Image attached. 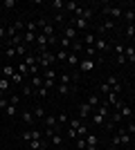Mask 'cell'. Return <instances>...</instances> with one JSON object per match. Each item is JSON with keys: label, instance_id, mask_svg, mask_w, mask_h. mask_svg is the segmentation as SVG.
Wrapping results in <instances>:
<instances>
[{"label": "cell", "instance_id": "1", "mask_svg": "<svg viewBox=\"0 0 135 150\" xmlns=\"http://www.w3.org/2000/svg\"><path fill=\"white\" fill-rule=\"evenodd\" d=\"M54 61H56V56H54V52H50V50L39 54V67H41V69H47Z\"/></svg>", "mask_w": 135, "mask_h": 150}, {"label": "cell", "instance_id": "2", "mask_svg": "<svg viewBox=\"0 0 135 150\" xmlns=\"http://www.w3.org/2000/svg\"><path fill=\"white\" fill-rule=\"evenodd\" d=\"M45 125H47V130H52V132H61L59 130V121H56V114H47L45 117Z\"/></svg>", "mask_w": 135, "mask_h": 150}, {"label": "cell", "instance_id": "3", "mask_svg": "<svg viewBox=\"0 0 135 150\" xmlns=\"http://www.w3.org/2000/svg\"><path fill=\"white\" fill-rule=\"evenodd\" d=\"M63 38H68L70 43H74V40H79V38H77V29H74V27H72V25H68V23H65V25H63Z\"/></svg>", "mask_w": 135, "mask_h": 150}, {"label": "cell", "instance_id": "4", "mask_svg": "<svg viewBox=\"0 0 135 150\" xmlns=\"http://www.w3.org/2000/svg\"><path fill=\"white\" fill-rule=\"evenodd\" d=\"M47 36H45L43 31H39V34H36V47H39V54L41 52H47Z\"/></svg>", "mask_w": 135, "mask_h": 150}, {"label": "cell", "instance_id": "5", "mask_svg": "<svg viewBox=\"0 0 135 150\" xmlns=\"http://www.w3.org/2000/svg\"><path fill=\"white\" fill-rule=\"evenodd\" d=\"M104 13H108V16H113V18H124V9H119V7L104 5Z\"/></svg>", "mask_w": 135, "mask_h": 150}, {"label": "cell", "instance_id": "6", "mask_svg": "<svg viewBox=\"0 0 135 150\" xmlns=\"http://www.w3.org/2000/svg\"><path fill=\"white\" fill-rule=\"evenodd\" d=\"M95 50H97V54H106V52L110 50V43L106 40V38H97L95 40Z\"/></svg>", "mask_w": 135, "mask_h": 150}, {"label": "cell", "instance_id": "7", "mask_svg": "<svg viewBox=\"0 0 135 150\" xmlns=\"http://www.w3.org/2000/svg\"><path fill=\"white\" fill-rule=\"evenodd\" d=\"M92 114H95V108L90 103H81L79 105V119H86V117H92Z\"/></svg>", "mask_w": 135, "mask_h": 150}, {"label": "cell", "instance_id": "8", "mask_svg": "<svg viewBox=\"0 0 135 150\" xmlns=\"http://www.w3.org/2000/svg\"><path fill=\"white\" fill-rule=\"evenodd\" d=\"M115 110H117L119 114H122L124 119H126V117H133V110H131V105H126V103H122V101H117Z\"/></svg>", "mask_w": 135, "mask_h": 150}, {"label": "cell", "instance_id": "9", "mask_svg": "<svg viewBox=\"0 0 135 150\" xmlns=\"http://www.w3.org/2000/svg\"><path fill=\"white\" fill-rule=\"evenodd\" d=\"M43 137V132L39 130H25V132H20V139L23 141H32V139H41Z\"/></svg>", "mask_w": 135, "mask_h": 150}, {"label": "cell", "instance_id": "10", "mask_svg": "<svg viewBox=\"0 0 135 150\" xmlns=\"http://www.w3.org/2000/svg\"><path fill=\"white\" fill-rule=\"evenodd\" d=\"M68 25H72L77 31H81V29H86V27H88V20L77 18V16H74V18H70V20H68Z\"/></svg>", "mask_w": 135, "mask_h": 150}, {"label": "cell", "instance_id": "11", "mask_svg": "<svg viewBox=\"0 0 135 150\" xmlns=\"http://www.w3.org/2000/svg\"><path fill=\"white\" fill-rule=\"evenodd\" d=\"M124 54H126V63H135V45H124Z\"/></svg>", "mask_w": 135, "mask_h": 150}, {"label": "cell", "instance_id": "12", "mask_svg": "<svg viewBox=\"0 0 135 150\" xmlns=\"http://www.w3.org/2000/svg\"><path fill=\"white\" fill-rule=\"evenodd\" d=\"M20 121H23L25 125H32L34 121H36V117H34L32 110H25V112H20Z\"/></svg>", "mask_w": 135, "mask_h": 150}, {"label": "cell", "instance_id": "13", "mask_svg": "<svg viewBox=\"0 0 135 150\" xmlns=\"http://www.w3.org/2000/svg\"><path fill=\"white\" fill-rule=\"evenodd\" d=\"M95 65H97V61H90V58H86V61L79 63V69H81V72H92V69H95Z\"/></svg>", "mask_w": 135, "mask_h": 150}, {"label": "cell", "instance_id": "14", "mask_svg": "<svg viewBox=\"0 0 135 150\" xmlns=\"http://www.w3.org/2000/svg\"><path fill=\"white\" fill-rule=\"evenodd\" d=\"M23 43L29 47V45H36V34H32V31H25L23 34Z\"/></svg>", "mask_w": 135, "mask_h": 150}, {"label": "cell", "instance_id": "15", "mask_svg": "<svg viewBox=\"0 0 135 150\" xmlns=\"http://www.w3.org/2000/svg\"><path fill=\"white\" fill-rule=\"evenodd\" d=\"M113 27H115V20H113V18H108V20H104L101 25H99V31L104 34V31H110Z\"/></svg>", "mask_w": 135, "mask_h": 150}, {"label": "cell", "instance_id": "16", "mask_svg": "<svg viewBox=\"0 0 135 150\" xmlns=\"http://www.w3.org/2000/svg\"><path fill=\"white\" fill-rule=\"evenodd\" d=\"M50 141H52V146H56V148H59V146L63 144V134H59V132H54V134L50 137Z\"/></svg>", "mask_w": 135, "mask_h": 150}, {"label": "cell", "instance_id": "17", "mask_svg": "<svg viewBox=\"0 0 135 150\" xmlns=\"http://www.w3.org/2000/svg\"><path fill=\"white\" fill-rule=\"evenodd\" d=\"M32 88H34V90L43 88V74H39V76H32Z\"/></svg>", "mask_w": 135, "mask_h": 150}, {"label": "cell", "instance_id": "18", "mask_svg": "<svg viewBox=\"0 0 135 150\" xmlns=\"http://www.w3.org/2000/svg\"><path fill=\"white\" fill-rule=\"evenodd\" d=\"M14 74H16V69H14V65H5V67H2V76H5V79H11Z\"/></svg>", "mask_w": 135, "mask_h": 150}, {"label": "cell", "instance_id": "19", "mask_svg": "<svg viewBox=\"0 0 135 150\" xmlns=\"http://www.w3.org/2000/svg\"><path fill=\"white\" fill-rule=\"evenodd\" d=\"M9 88H11V81L5 79V76H0V92H7Z\"/></svg>", "mask_w": 135, "mask_h": 150}, {"label": "cell", "instance_id": "20", "mask_svg": "<svg viewBox=\"0 0 135 150\" xmlns=\"http://www.w3.org/2000/svg\"><path fill=\"white\" fill-rule=\"evenodd\" d=\"M50 7H52V9H56V11L61 13V9H65V2H63V0H52Z\"/></svg>", "mask_w": 135, "mask_h": 150}, {"label": "cell", "instance_id": "21", "mask_svg": "<svg viewBox=\"0 0 135 150\" xmlns=\"http://www.w3.org/2000/svg\"><path fill=\"white\" fill-rule=\"evenodd\" d=\"M16 72H18V74H23V76H27V74H29V67H27L25 63L20 61L18 65H16Z\"/></svg>", "mask_w": 135, "mask_h": 150}, {"label": "cell", "instance_id": "22", "mask_svg": "<svg viewBox=\"0 0 135 150\" xmlns=\"http://www.w3.org/2000/svg\"><path fill=\"white\" fill-rule=\"evenodd\" d=\"M32 112H34V117H36V119H45V117H47V114H45V110H43V105H36Z\"/></svg>", "mask_w": 135, "mask_h": 150}, {"label": "cell", "instance_id": "23", "mask_svg": "<svg viewBox=\"0 0 135 150\" xmlns=\"http://www.w3.org/2000/svg\"><path fill=\"white\" fill-rule=\"evenodd\" d=\"M104 121H106V117H104V114H99V112L92 114V123H95V125H104Z\"/></svg>", "mask_w": 135, "mask_h": 150}, {"label": "cell", "instance_id": "24", "mask_svg": "<svg viewBox=\"0 0 135 150\" xmlns=\"http://www.w3.org/2000/svg\"><path fill=\"white\" fill-rule=\"evenodd\" d=\"M88 103H90V105H92V108H95V110H97L101 101H99V96H97V94H90V96H88Z\"/></svg>", "mask_w": 135, "mask_h": 150}, {"label": "cell", "instance_id": "25", "mask_svg": "<svg viewBox=\"0 0 135 150\" xmlns=\"http://www.w3.org/2000/svg\"><path fill=\"white\" fill-rule=\"evenodd\" d=\"M16 56H20V58H25V56H27V45H25V43L16 47Z\"/></svg>", "mask_w": 135, "mask_h": 150}, {"label": "cell", "instance_id": "26", "mask_svg": "<svg viewBox=\"0 0 135 150\" xmlns=\"http://www.w3.org/2000/svg\"><path fill=\"white\" fill-rule=\"evenodd\" d=\"M95 40H97V36H95V34H86V38H84L86 47H92V45H95Z\"/></svg>", "mask_w": 135, "mask_h": 150}, {"label": "cell", "instance_id": "27", "mask_svg": "<svg viewBox=\"0 0 135 150\" xmlns=\"http://www.w3.org/2000/svg\"><path fill=\"white\" fill-rule=\"evenodd\" d=\"M92 13H95V11H92L90 7H84V11H81V16H79V18H84V20H90V18H92Z\"/></svg>", "mask_w": 135, "mask_h": 150}, {"label": "cell", "instance_id": "28", "mask_svg": "<svg viewBox=\"0 0 135 150\" xmlns=\"http://www.w3.org/2000/svg\"><path fill=\"white\" fill-rule=\"evenodd\" d=\"M54 56H56V61H61V63H68V52H65V50H59L56 54H54Z\"/></svg>", "mask_w": 135, "mask_h": 150}, {"label": "cell", "instance_id": "29", "mask_svg": "<svg viewBox=\"0 0 135 150\" xmlns=\"http://www.w3.org/2000/svg\"><path fill=\"white\" fill-rule=\"evenodd\" d=\"M79 63H81V61H79V56H77V54L68 52V65H79Z\"/></svg>", "mask_w": 135, "mask_h": 150}, {"label": "cell", "instance_id": "30", "mask_svg": "<svg viewBox=\"0 0 135 150\" xmlns=\"http://www.w3.org/2000/svg\"><path fill=\"white\" fill-rule=\"evenodd\" d=\"M84 139H86V146H97V137L92 134V132H88Z\"/></svg>", "mask_w": 135, "mask_h": 150}, {"label": "cell", "instance_id": "31", "mask_svg": "<svg viewBox=\"0 0 135 150\" xmlns=\"http://www.w3.org/2000/svg\"><path fill=\"white\" fill-rule=\"evenodd\" d=\"M41 31H43V34H45L47 38H50V36H54V25H50V23H47V25H45Z\"/></svg>", "mask_w": 135, "mask_h": 150}, {"label": "cell", "instance_id": "32", "mask_svg": "<svg viewBox=\"0 0 135 150\" xmlns=\"http://www.w3.org/2000/svg\"><path fill=\"white\" fill-rule=\"evenodd\" d=\"M34 94H36V90L32 85H23V96H34Z\"/></svg>", "mask_w": 135, "mask_h": 150}, {"label": "cell", "instance_id": "33", "mask_svg": "<svg viewBox=\"0 0 135 150\" xmlns=\"http://www.w3.org/2000/svg\"><path fill=\"white\" fill-rule=\"evenodd\" d=\"M86 56H88L90 61H95V56H97V50H95V45H92V47H86Z\"/></svg>", "mask_w": 135, "mask_h": 150}, {"label": "cell", "instance_id": "34", "mask_svg": "<svg viewBox=\"0 0 135 150\" xmlns=\"http://www.w3.org/2000/svg\"><path fill=\"white\" fill-rule=\"evenodd\" d=\"M72 79H74V76H70V74H61V76H59V83H63V85H70Z\"/></svg>", "mask_w": 135, "mask_h": 150}, {"label": "cell", "instance_id": "35", "mask_svg": "<svg viewBox=\"0 0 135 150\" xmlns=\"http://www.w3.org/2000/svg\"><path fill=\"white\" fill-rule=\"evenodd\" d=\"M23 79H25V76H23V74H18V72H16V74H14L11 79H9V81H11V83H16V85H23Z\"/></svg>", "mask_w": 135, "mask_h": 150}, {"label": "cell", "instance_id": "36", "mask_svg": "<svg viewBox=\"0 0 135 150\" xmlns=\"http://www.w3.org/2000/svg\"><path fill=\"white\" fill-rule=\"evenodd\" d=\"M133 36H135V25H126V38L133 40Z\"/></svg>", "mask_w": 135, "mask_h": 150}, {"label": "cell", "instance_id": "37", "mask_svg": "<svg viewBox=\"0 0 135 150\" xmlns=\"http://www.w3.org/2000/svg\"><path fill=\"white\" fill-rule=\"evenodd\" d=\"M122 119H124V117L119 112H110V123H119Z\"/></svg>", "mask_w": 135, "mask_h": 150}, {"label": "cell", "instance_id": "38", "mask_svg": "<svg viewBox=\"0 0 135 150\" xmlns=\"http://www.w3.org/2000/svg\"><path fill=\"white\" fill-rule=\"evenodd\" d=\"M68 92H70V85H63V83H59V94H61V96H65Z\"/></svg>", "mask_w": 135, "mask_h": 150}, {"label": "cell", "instance_id": "39", "mask_svg": "<svg viewBox=\"0 0 135 150\" xmlns=\"http://www.w3.org/2000/svg\"><path fill=\"white\" fill-rule=\"evenodd\" d=\"M5 56L7 58H16V47H7V50H5Z\"/></svg>", "mask_w": 135, "mask_h": 150}, {"label": "cell", "instance_id": "40", "mask_svg": "<svg viewBox=\"0 0 135 150\" xmlns=\"http://www.w3.org/2000/svg\"><path fill=\"white\" fill-rule=\"evenodd\" d=\"M56 121H59V125H63V123H68V114H65V112L56 114Z\"/></svg>", "mask_w": 135, "mask_h": 150}, {"label": "cell", "instance_id": "41", "mask_svg": "<svg viewBox=\"0 0 135 150\" xmlns=\"http://www.w3.org/2000/svg\"><path fill=\"white\" fill-rule=\"evenodd\" d=\"M99 90H101L104 94H110V92H113V88H110V85H108V83H106V81H104L101 85H99Z\"/></svg>", "mask_w": 135, "mask_h": 150}, {"label": "cell", "instance_id": "42", "mask_svg": "<svg viewBox=\"0 0 135 150\" xmlns=\"http://www.w3.org/2000/svg\"><path fill=\"white\" fill-rule=\"evenodd\" d=\"M77 134H79V137H86V134H88V128L81 123V125H79V130H77Z\"/></svg>", "mask_w": 135, "mask_h": 150}, {"label": "cell", "instance_id": "43", "mask_svg": "<svg viewBox=\"0 0 135 150\" xmlns=\"http://www.w3.org/2000/svg\"><path fill=\"white\" fill-rule=\"evenodd\" d=\"M106 83H108L110 88H115V85H117L119 81H117V76H108V79H106Z\"/></svg>", "mask_w": 135, "mask_h": 150}, {"label": "cell", "instance_id": "44", "mask_svg": "<svg viewBox=\"0 0 135 150\" xmlns=\"http://www.w3.org/2000/svg\"><path fill=\"white\" fill-rule=\"evenodd\" d=\"M5 112H7V114H11V117H14V114H18V110H16V105H11V103H9Z\"/></svg>", "mask_w": 135, "mask_h": 150}, {"label": "cell", "instance_id": "45", "mask_svg": "<svg viewBox=\"0 0 135 150\" xmlns=\"http://www.w3.org/2000/svg\"><path fill=\"white\" fill-rule=\"evenodd\" d=\"M47 92H50V90H47V88L43 85V88H39V90H36V96H47Z\"/></svg>", "mask_w": 135, "mask_h": 150}, {"label": "cell", "instance_id": "46", "mask_svg": "<svg viewBox=\"0 0 135 150\" xmlns=\"http://www.w3.org/2000/svg\"><path fill=\"white\" fill-rule=\"evenodd\" d=\"M77 148H79V150H86V139H84V137L77 139Z\"/></svg>", "mask_w": 135, "mask_h": 150}, {"label": "cell", "instance_id": "47", "mask_svg": "<svg viewBox=\"0 0 135 150\" xmlns=\"http://www.w3.org/2000/svg\"><path fill=\"white\" fill-rule=\"evenodd\" d=\"M126 132L135 137V123H133V121H129V125H126Z\"/></svg>", "mask_w": 135, "mask_h": 150}, {"label": "cell", "instance_id": "48", "mask_svg": "<svg viewBox=\"0 0 135 150\" xmlns=\"http://www.w3.org/2000/svg\"><path fill=\"white\" fill-rule=\"evenodd\" d=\"M7 105H9V99L2 96V99H0V110H7Z\"/></svg>", "mask_w": 135, "mask_h": 150}, {"label": "cell", "instance_id": "49", "mask_svg": "<svg viewBox=\"0 0 135 150\" xmlns=\"http://www.w3.org/2000/svg\"><path fill=\"white\" fill-rule=\"evenodd\" d=\"M79 134H77V130L74 128H68V139H77Z\"/></svg>", "mask_w": 135, "mask_h": 150}, {"label": "cell", "instance_id": "50", "mask_svg": "<svg viewBox=\"0 0 135 150\" xmlns=\"http://www.w3.org/2000/svg\"><path fill=\"white\" fill-rule=\"evenodd\" d=\"M79 125H81V119H72L70 121V128H74V130H79Z\"/></svg>", "mask_w": 135, "mask_h": 150}, {"label": "cell", "instance_id": "51", "mask_svg": "<svg viewBox=\"0 0 135 150\" xmlns=\"http://www.w3.org/2000/svg\"><path fill=\"white\" fill-rule=\"evenodd\" d=\"M5 38H7V27L0 25V40H5Z\"/></svg>", "mask_w": 135, "mask_h": 150}, {"label": "cell", "instance_id": "52", "mask_svg": "<svg viewBox=\"0 0 135 150\" xmlns=\"http://www.w3.org/2000/svg\"><path fill=\"white\" fill-rule=\"evenodd\" d=\"M54 20H56V23H63V25H65V18H63V13H56V16H54Z\"/></svg>", "mask_w": 135, "mask_h": 150}, {"label": "cell", "instance_id": "53", "mask_svg": "<svg viewBox=\"0 0 135 150\" xmlns=\"http://www.w3.org/2000/svg\"><path fill=\"white\" fill-rule=\"evenodd\" d=\"M113 146H122V141H119V134H113Z\"/></svg>", "mask_w": 135, "mask_h": 150}, {"label": "cell", "instance_id": "54", "mask_svg": "<svg viewBox=\"0 0 135 150\" xmlns=\"http://www.w3.org/2000/svg\"><path fill=\"white\" fill-rule=\"evenodd\" d=\"M108 150H119V146H113V144H110V146H108Z\"/></svg>", "mask_w": 135, "mask_h": 150}, {"label": "cell", "instance_id": "55", "mask_svg": "<svg viewBox=\"0 0 135 150\" xmlns=\"http://www.w3.org/2000/svg\"><path fill=\"white\" fill-rule=\"evenodd\" d=\"M86 150H97V146H86Z\"/></svg>", "mask_w": 135, "mask_h": 150}, {"label": "cell", "instance_id": "56", "mask_svg": "<svg viewBox=\"0 0 135 150\" xmlns=\"http://www.w3.org/2000/svg\"><path fill=\"white\" fill-rule=\"evenodd\" d=\"M2 96H5V92H0V99H2Z\"/></svg>", "mask_w": 135, "mask_h": 150}, {"label": "cell", "instance_id": "57", "mask_svg": "<svg viewBox=\"0 0 135 150\" xmlns=\"http://www.w3.org/2000/svg\"><path fill=\"white\" fill-rule=\"evenodd\" d=\"M41 150H47V146H43V148H41Z\"/></svg>", "mask_w": 135, "mask_h": 150}, {"label": "cell", "instance_id": "58", "mask_svg": "<svg viewBox=\"0 0 135 150\" xmlns=\"http://www.w3.org/2000/svg\"><path fill=\"white\" fill-rule=\"evenodd\" d=\"M0 7H2V2H0Z\"/></svg>", "mask_w": 135, "mask_h": 150}, {"label": "cell", "instance_id": "59", "mask_svg": "<svg viewBox=\"0 0 135 150\" xmlns=\"http://www.w3.org/2000/svg\"><path fill=\"white\" fill-rule=\"evenodd\" d=\"M0 45H2V40H0Z\"/></svg>", "mask_w": 135, "mask_h": 150}]
</instances>
